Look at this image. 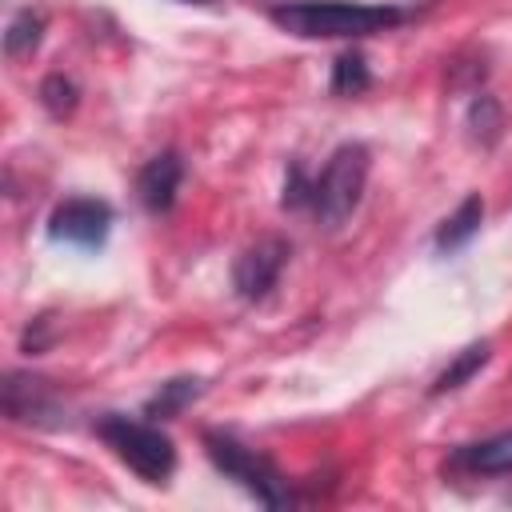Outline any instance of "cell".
Wrapping results in <instances>:
<instances>
[{"label": "cell", "mask_w": 512, "mask_h": 512, "mask_svg": "<svg viewBox=\"0 0 512 512\" xmlns=\"http://www.w3.org/2000/svg\"><path fill=\"white\" fill-rule=\"evenodd\" d=\"M268 20L300 40H356L396 28L404 20V8L356 0H284L268 8Z\"/></svg>", "instance_id": "1"}, {"label": "cell", "mask_w": 512, "mask_h": 512, "mask_svg": "<svg viewBox=\"0 0 512 512\" xmlns=\"http://www.w3.org/2000/svg\"><path fill=\"white\" fill-rule=\"evenodd\" d=\"M96 436L116 452V460H124L148 484H164L172 476V468H176V448H172V440L156 424H144V420H128V416L108 412L96 424Z\"/></svg>", "instance_id": "2"}, {"label": "cell", "mask_w": 512, "mask_h": 512, "mask_svg": "<svg viewBox=\"0 0 512 512\" xmlns=\"http://www.w3.org/2000/svg\"><path fill=\"white\" fill-rule=\"evenodd\" d=\"M184 4H216V0H184Z\"/></svg>", "instance_id": "18"}, {"label": "cell", "mask_w": 512, "mask_h": 512, "mask_svg": "<svg viewBox=\"0 0 512 512\" xmlns=\"http://www.w3.org/2000/svg\"><path fill=\"white\" fill-rule=\"evenodd\" d=\"M452 472H472V476H500V472H512V428L508 432H496L488 440H476V444H464L452 452L448 460Z\"/></svg>", "instance_id": "9"}, {"label": "cell", "mask_w": 512, "mask_h": 512, "mask_svg": "<svg viewBox=\"0 0 512 512\" xmlns=\"http://www.w3.org/2000/svg\"><path fill=\"white\" fill-rule=\"evenodd\" d=\"M108 228H112V208L92 196H72L56 204L48 216V236L76 248H100L108 240Z\"/></svg>", "instance_id": "6"}, {"label": "cell", "mask_w": 512, "mask_h": 512, "mask_svg": "<svg viewBox=\"0 0 512 512\" xmlns=\"http://www.w3.org/2000/svg\"><path fill=\"white\" fill-rule=\"evenodd\" d=\"M368 164L372 160H368L364 144H340L328 156L324 172L312 180V208H316L320 224L340 228L356 212V204L364 196V184H368Z\"/></svg>", "instance_id": "4"}, {"label": "cell", "mask_w": 512, "mask_h": 512, "mask_svg": "<svg viewBox=\"0 0 512 512\" xmlns=\"http://www.w3.org/2000/svg\"><path fill=\"white\" fill-rule=\"evenodd\" d=\"M304 204H312V180L304 176L300 164H292L288 184H284V208H304Z\"/></svg>", "instance_id": "17"}, {"label": "cell", "mask_w": 512, "mask_h": 512, "mask_svg": "<svg viewBox=\"0 0 512 512\" xmlns=\"http://www.w3.org/2000/svg\"><path fill=\"white\" fill-rule=\"evenodd\" d=\"M40 36H44V16L40 12H32V8H20L12 20H8V28H4V52L16 60V56H28L36 44H40Z\"/></svg>", "instance_id": "12"}, {"label": "cell", "mask_w": 512, "mask_h": 512, "mask_svg": "<svg viewBox=\"0 0 512 512\" xmlns=\"http://www.w3.org/2000/svg\"><path fill=\"white\" fill-rule=\"evenodd\" d=\"M204 452L208 460L228 476L236 480L248 496H256L264 508H288L292 504V492H288V480L276 472V464L260 452H252L248 444H240L236 436L228 432H204Z\"/></svg>", "instance_id": "3"}, {"label": "cell", "mask_w": 512, "mask_h": 512, "mask_svg": "<svg viewBox=\"0 0 512 512\" xmlns=\"http://www.w3.org/2000/svg\"><path fill=\"white\" fill-rule=\"evenodd\" d=\"M4 412L12 420H36L44 424V416L56 412V392L48 380L40 376H28V372H8L4 376Z\"/></svg>", "instance_id": "7"}, {"label": "cell", "mask_w": 512, "mask_h": 512, "mask_svg": "<svg viewBox=\"0 0 512 512\" xmlns=\"http://www.w3.org/2000/svg\"><path fill=\"white\" fill-rule=\"evenodd\" d=\"M488 356H492V348H488L484 340H480V344H468V348H464V352H460V356H456V360L436 376L432 392H452V388H460L464 380H472V376L488 364Z\"/></svg>", "instance_id": "13"}, {"label": "cell", "mask_w": 512, "mask_h": 512, "mask_svg": "<svg viewBox=\"0 0 512 512\" xmlns=\"http://www.w3.org/2000/svg\"><path fill=\"white\" fill-rule=\"evenodd\" d=\"M200 392H204V380H196V376H176V380L160 384L156 396H148L144 416H148V420H172V416H180Z\"/></svg>", "instance_id": "11"}, {"label": "cell", "mask_w": 512, "mask_h": 512, "mask_svg": "<svg viewBox=\"0 0 512 512\" xmlns=\"http://www.w3.org/2000/svg\"><path fill=\"white\" fill-rule=\"evenodd\" d=\"M368 84H372V72H368V60H364L360 52L336 56V64H332V92H336V96H356V92H364Z\"/></svg>", "instance_id": "15"}, {"label": "cell", "mask_w": 512, "mask_h": 512, "mask_svg": "<svg viewBox=\"0 0 512 512\" xmlns=\"http://www.w3.org/2000/svg\"><path fill=\"white\" fill-rule=\"evenodd\" d=\"M180 180H184V164L176 152H160L152 156L140 176H136V192H140V204L148 212H168L176 204V192H180Z\"/></svg>", "instance_id": "8"}, {"label": "cell", "mask_w": 512, "mask_h": 512, "mask_svg": "<svg viewBox=\"0 0 512 512\" xmlns=\"http://www.w3.org/2000/svg\"><path fill=\"white\" fill-rule=\"evenodd\" d=\"M468 128H472V136H476L480 144H496V140H500V128H504V108H500V100L488 96V92H480V96L472 100V108H468Z\"/></svg>", "instance_id": "14"}, {"label": "cell", "mask_w": 512, "mask_h": 512, "mask_svg": "<svg viewBox=\"0 0 512 512\" xmlns=\"http://www.w3.org/2000/svg\"><path fill=\"white\" fill-rule=\"evenodd\" d=\"M284 264H288V240H280V236H260V240L248 244V248L236 256V264H232L236 296H240V300H252V304L264 300V296L276 288Z\"/></svg>", "instance_id": "5"}, {"label": "cell", "mask_w": 512, "mask_h": 512, "mask_svg": "<svg viewBox=\"0 0 512 512\" xmlns=\"http://www.w3.org/2000/svg\"><path fill=\"white\" fill-rule=\"evenodd\" d=\"M40 104H44L52 116H68V112L76 108V84H72L68 76H60V72L44 76V84H40Z\"/></svg>", "instance_id": "16"}, {"label": "cell", "mask_w": 512, "mask_h": 512, "mask_svg": "<svg viewBox=\"0 0 512 512\" xmlns=\"http://www.w3.org/2000/svg\"><path fill=\"white\" fill-rule=\"evenodd\" d=\"M480 220H484V200H480V196H464L460 208L436 228V248H440V252H452V248L468 244V240L480 232Z\"/></svg>", "instance_id": "10"}]
</instances>
